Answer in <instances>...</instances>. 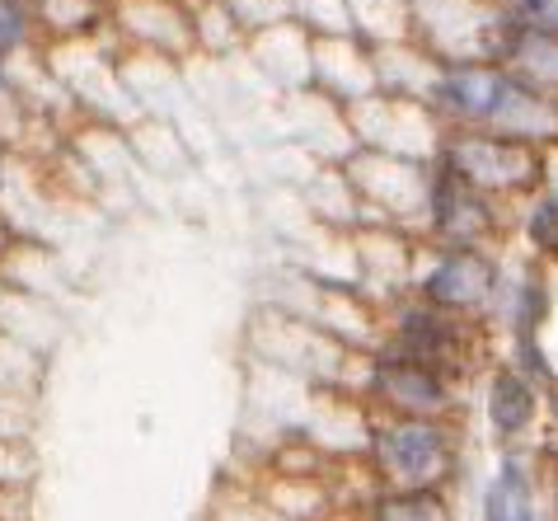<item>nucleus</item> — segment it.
I'll return each mask as SVG.
<instances>
[{
  "mask_svg": "<svg viewBox=\"0 0 558 521\" xmlns=\"http://www.w3.org/2000/svg\"><path fill=\"white\" fill-rule=\"evenodd\" d=\"M446 170H456L464 183H474L478 193H488L493 203H511L517 193H525L539 174V156L535 146L507 142V136H488V132H446L437 156Z\"/></svg>",
  "mask_w": 558,
  "mask_h": 521,
  "instance_id": "7",
  "label": "nucleus"
},
{
  "mask_svg": "<svg viewBox=\"0 0 558 521\" xmlns=\"http://www.w3.org/2000/svg\"><path fill=\"white\" fill-rule=\"evenodd\" d=\"M34 34V0H0V66Z\"/></svg>",
  "mask_w": 558,
  "mask_h": 521,
  "instance_id": "13",
  "label": "nucleus"
},
{
  "mask_svg": "<svg viewBox=\"0 0 558 521\" xmlns=\"http://www.w3.org/2000/svg\"><path fill=\"white\" fill-rule=\"evenodd\" d=\"M502 272L507 264L493 244H427V258L409 278V296L484 325L502 287Z\"/></svg>",
  "mask_w": 558,
  "mask_h": 521,
  "instance_id": "5",
  "label": "nucleus"
},
{
  "mask_svg": "<svg viewBox=\"0 0 558 521\" xmlns=\"http://www.w3.org/2000/svg\"><path fill=\"white\" fill-rule=\"evenodd\" d=\"M478 419L484 433L498 451H531V437L539 419H545V400L549 390L517 372L511 362H493L488 372H478Z\"/></svg>",
  "mask_w": 558,
  "mask_h": 521,
  "instance_id": "8",
  "label": "nucleus"
},
{
  "mask_svg": "<svg viewBox=\"0 0 558 521\" xmlns=\"http://www.w3.org/2000/svg\"><path fill=\"white\" fill-rule=\"evenodd\" d=\"M380 343H390V348L409 352V358H417V362L437 366V372L460 380L464 390L478 380L484 358H488V329L484 325L460 319V315H446V311H437V305L409 296V291L390 301Z\"/></svg>",
  "mask_w": 558,
  "mask_h": 521,
  "instance_id": "3",
  "label": "nucleus"
},
{
  "mask_svg": "<svg viewBox=\"0 0 558 521\" xmlns=\"http://www.w3.org/2000/svg\"><path fill=\"white\" fill-rule=\"evenodd\" d=\"M362 400L371 413H390V419H460L464 386L409 352L376 343L362 366Z\"/></svg>",
  "mask_w": 558,
  "mask_h": 521,
  "instance_id": "4",
  "label": "nucleus"
},
{
  "mask_svg": "<svg viewBox=\"0 0 558 521\" xmlns=\"http://www.w3.org/2000/svg\"><path fill=\"white\" fill-rule=\"evenodd\" d=\"M432 109L446 118V132H488L521 146H539L558 132L554 99L493 57L446 61L432 81Z\"/></svg>",
  "mask_w": 558,
  "mask_h": 521,
  "instance_id": "1",
  "label": "nucleus"
},
{
  "mask_svg": "<svg viewBox=\"0 0 558 521\" xmlns=\"http://www.w3.org/2000/svg\"><path fill=\"white\" fill-rule=\"evenodd\" d=\"M366 465L376 488H451L464 465L460 419H366Z\"/></svg>",
  "mask_w": 558,
  "mask_h": 521,
  "instance_id": "2",
  "label": "nucleus"
},
{
  "mask_svg": "<svg viewBox=\"0 0 558 521\" xmlns=\"http://www.w3.org/2000/svg\"><path fill=\"white\" fill-rule=\"evenodd\" d=\"M362 521H456L451 488H371Z\"/></svg>",
  "mask_w": 558,
  "mask_h": 521,
  "instance_id": "11",
  "label": "nucleus"
},
{
  "mask_svg": "<svg viewBox=\"0 0 558 521\" xmlns=\"http://www.w3.org/2000/svg\"><path fill=\"white\" fill-rule=\"evenodd\" d=\"M549 311H554V291H549V272L525 258L521 268L502 272V287L493 296V311L484 319V329L502 334L507 343H521V339H545V325H549Z\"/></svg>",
  "mask_w": 558,
  "mask_h": 521,
  "instance_id": "10",
  "label": "nucleus"
},
{
  "mask_svg": "<svg viewBox=\"0 0 558 521\" xmlns=\"http://www.w3.org/2000/svg\"><path fill=\"white\" fill-rule=\"evenodd\" d=\"M423 231L427 244H493L498 250L507 207L464 183L456 170H446L441 160H432L423 179Z\"/></svg>",
  "mask_w": 558,
  "mask_h": 521,
  "instance_id": "6",
  "label": "nucleus"
},
{
  "mask_svg": "<svg viewBox=\"0 0 558 521\" xmlns=\"http://www.w3.org/2000/svg\"><path fill=\"white\" fill-rule=\"evenodd\" d=\"M539 480L549 488V521H558V451L549 456V470H539Z\"/></svg>",
  "mask_w": 558,
  "mask_h": 521,
  "instance_id": "14",
  "label": "nucleus"
},
{
  "mask_svg": "<svg viewBox=\"0 0 558 521\" xmlns=\"http://www.w3.org/2000/svg\"><path fill=\"white\" fill-rule=\"evenodd\" d=\"M478 521H549L545 480L531 451H498L478 484Z\"/></svg>",
  "mask_w": 558,
  "mask_h": 521,
  "instance_id": "9",
  "label": "nucleus"
},
{
  "mask_svg": "<svg viewBox=\"0 0 558 521\" xmlns=\"http://www.w3.org/2000/svg\"><path fill=\"white\" fill-rule=\"evenodd\" d=\"M517 231L525 240V250H531V264H539V268L558 264V189L531 193V203L521 207Z\"/></svg>",
  "mask_w": 558,
  "mask_h": 521,
  "instance_id": "12",
  "label": "nucleus"
}]
</instances>
